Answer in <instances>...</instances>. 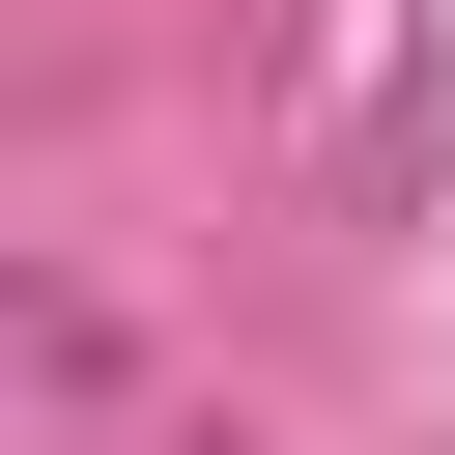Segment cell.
<instances>
[{
  "instance_id": "1",
  "label": "cell",
  "mask_w": 455,
  "mask_h": 455,
  "mask_svg": "<svg viewBox=\"0 0 455 455\" xmlns=\"http://www.w3.org/2000/svg\"><path fill=\"white\" fill-rule=\"evenodd\" d=\"M85 370H114V313H85V284H28V256H0V398H85Z\"/></svg>"
}]
</instances>
